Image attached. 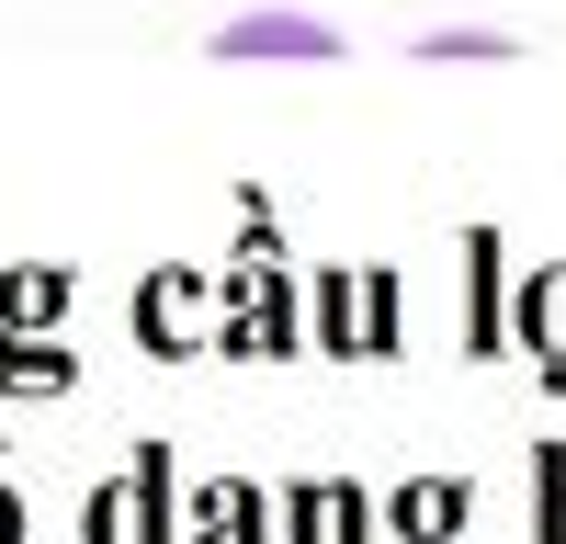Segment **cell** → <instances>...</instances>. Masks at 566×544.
<instances>
[{
    "label": "cell",
    "instance_id": "6da1fadb",
    "mask_svg": "<svg viewBox=\"0 0 566 544\" xmlns=\"http://www.w3.org/2000/svg\"><path fill=\"white\" fill-rule=\"evenodd\" d=\"M216 57H295V69H317V57H340V34L306 23V12H239L216 34Z\"/></svg>",
    "mask_w": 566,
    "mask_h": 544
},
{
    "label": "cell",
    "instance_id": "7a4b0ae2",
    "mask_svg": "<svg viewBox=\"0 0 566 544\" xmlns=\"http://www.w3.org/2000/svg\"><path fill=\"white\" fill-rule=\"evenodd\" d=\"M419 57H510L499 34H419Z\"/></svg>",
    "mask_w": 566,
    "mask_h": 544
}]
</instances>
